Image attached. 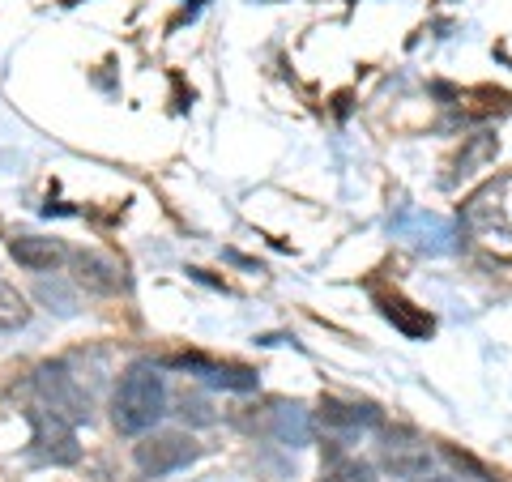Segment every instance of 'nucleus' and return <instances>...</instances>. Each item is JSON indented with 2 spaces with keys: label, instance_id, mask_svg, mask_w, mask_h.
Returning <instances> with one entry per match:
<instances>
[{
  "label": "nucleus",
  "instance_id": "nucleus-2",
  "mask_svg": "<svg viewBox=\"0 0 512 482\" xmlns=\"http://www.w3.org/2000/svg\"><path fill=\"white\" fill-rule=\"evenodd\" d=\"M35 393L43 401V410L60 414L64 423H73V427L77 423H90V414H94L90 393L77 384V376L64 363H43L39 367V372H35Z\"/></svg>",
  "mask_w": 512,
  "mask_h": 482
},
{
  "label": "nucleus",
  "instance_id": "nucleus-12",
  "mask_svg": "<svg viewBox=\"0 0 512 482\" xmlns=\"http://www.w3.org/2000/svg\"><path fill=\"white\" fill-rule=\"evenodd\" d=\"M30 320V308H26V295L13 291L9 282H0V333L9 329H22Z\"/></svg>",
  "mask_w": 512,
  "mask_h": 482
},
{
  "label": "nucleus",
  "instance_id": "nucleus-10",
  "mask_svg": "<svg viewBox=\"0 0 512 482\" xmlns=\"http://www.w3.org/2000/svg\"><path fill=\"white\" fill-rule=\"evenodd\" d=\"M269 436H278L282 444H308L312 423L299 406H274L269 410Z\"/></svg>",
  "mask_w": 512,
  "mask_h": 482
},
{
  "label": "nucleus",
  "instance_id": "nucleus-14",
  "mask_svg": "<svg viewBox=\"0 0 512 482\" xmlns=\"http://www.w3.org/2000/svg\"><path fill=\"white\" fill-rule=\"evenodd\" d=\"M175 414H180L184 423H192V427H205V423H214V410H210V401H205L201 393H180L175 397Z\"/></svg>",
  "mask_w": 512,
  "mask_h": 482
},
{
  "label": "nucleus",
  "instance_id": "nucleus-13",
  "mask_svg": "<svg viewBox=\"0 0 512 482\" xmlns=\"http://www.w3.org/2000/svg\"><path fill=\"white\" fill-rule=\"evenodd\" d=\"M320 482H376V470L359 457H338L325 465V474H320Z\"/></svg>",
  "mask_w": 512,
  "mask_h": 482
},
{
  "label": "nucleus",
  "instance_id": "nucleus-3",
  "mask_svg": "<svg viewBox=\"0 0 512 482\" xmlns=\"http://www.w3.org/2000/svg\"><path fill=\"white\" fill-rule=\"evenodd\" d=\"M133 457L141 465V474L150 478H163V474H175L192 465L201 457V444L188 436V431H146L141 444L133 448Z\"/></svg>",
  "mask_w": 512,
  "mask_h": 482
},
{
  "label": "nucleus",
  "instance_id": "nucleus-9",
  "mask_svg": "<svg viewBox=\"0 0 512 482\" xmlns=\"http://www.w3.org/2000/svg\"><path fill=\"white\" fill-rule=\"evenodd\" d=\"M73 282L77 286H86L90 295H111L120 286V269L111 265V261H103L99 252H77L73 256Z\"/></svg>",
  "mask_w": 512,
  "mask_h": 482
},
{
  "label": "nucleus",
  "instance_id": "nucleus-15",
  "mask_svg": "<svg viewBox=\"0 0 512 482\" xmlns=\"http://www.w3.org/2000/svg\"><path fill=\"white\" fill-rule=\"evenodd\" d=\"M39 299H43V303H56V312H60V316H69V312L77 308V295H73L60 278H52V282L43 278V282H39Z\"/></svg>",
  "mask_w": 512,
  "mask_h": 482
},
{
  "label": "nucleus",
  "instance_id": "nucleus-8",
  "mask_svg": "<svg viewBox=\"0 0 512 482\" xmlns=\"http://www.w3.org/2000/svg\"><path fill=\"white\" fill-rule=\"evenodd\" d=\"M316 423L320 427H329V431H342V436H355V431H367V427H380V410L376 406H359V401H320V410H316Z\"/></svg>",
  "mask_w": 512,
  "mask_h": 482
},
{
  "label": "nucleus",
  "instance_id": "nucleus-7",
  "mask_svg": "<svg viewBox=\"0 0 512 482\" xmlns=\"http://www.w3.org/2000/svg\"><path fill=\"white\" fill-rule=\"evenodd\" d=\"M9 256L30 273H56L64 261H69V248L60 239H47V235H18L9 244Z\"/></svg>",
  "mask_w": 512,
  "mask_h": 482
},
{
  "label": "nucleus",
  "instance_id": "nucleus-6",
  "mask_svg": "<svg viewBox=\"0 0 512 482\" xmlns=\"http://www.w3.org/2000/svg\"><path fill=\"white\" fill-rule=\"evenodd\" d=\"M167 363L180 367V372L201 376L205 384H214V389H227V393H252V389H256V372H252V367L210 363V359H201V355H175V359H167Z\"/></svg>",
  "mask_w": 512,
  "mask_h": 482
},
{
  "label": "nucleus",
  "instance_id": "nucleus-1",
  "mask_svg": "<svg viewBox=\"0 0 512 482\" xmlns=\"http://www.w3.org/2000/svg\"><path fill=\"white\" fill-rule=\"evenodd\" d=\"M167 406H171V397H167V384L158 376V367L137 363L120 376L116 393H111V423L124 436H146L167 414Z\"/></svg>",
  "mask_w": 512,
  "mask_h": 482
},
{
  "label": "nucleus",
  "instance_id": "nucleus-4",
  "mask_svg": "<svg viewBox=\"0 0 512 482\" xmlns=\"http://www.w3.org/2000/svg\"><path fill=\"white\" fill-rule=\"evenodd\" d=\"M30 419V453H35V461L43 465H77V457H82V444H77V431L73 423H64L60 414L52 410H26Z\"/></svg>",
  "mask_w": 512,
  "mask_h": 482
},
{
  "label": "nucleus",
  "instance_id": "nucleus-11",
  "mask_svg": "<svg viewBox=\"0 0 512 482\" xmlns=\"http://www.w3.org/2000/svg\"><path fill=\"white\" fill-rule=\"evenodd\" d=\"M384 316L393 320L402 333H410V337H427L431 333V316H423V312H414L406 299H384Z\"/></svg>",
  "mask_w": 512,
  "mask_h": 482
},
{
  "label": "nucleus",
  "instance_id": "nucleus-17",
  "mask_svg": "<svg viewBox=\"0 0 512 482\" xmlns=\"http://www.w3.org/2000/svg\"><path fill=\"white\" fill-rule=\"evenodd\" d=\"M414 482H453V478H427V474H423V478H414Z\"/></svg>",
  "mask_w": 512,
  "mask_h": 482
},
{
  "label": "nucleus",
  "instance_id": "nucleus-5",
  "mask_svg": "<svg viewBox=\"0 0 512 482\" xmlns=\"http://www.w3.org/2000/svg\"><path fill=\"white\" fill-rule=\"evenodd\" d=\"M380 470L393 478H423V474H431V453H427V444L414 440V431H402V427L384 431Z\"/></svg>",
  "mask_w": 512,
  "mask_h": 482
},
{
  "label": "nucleus",
  "instance_id": "nucleus-16",
  "mask_svg": "<svg viewBox=\"0 0 512 482\" xmlns=\"http://www.w3.org/2000/svg\"><path fill=\"white\" fill-rule=\"evenodd\" d=\"M444 457H448V465H457V470H466V474H470V478H478V482H495V474L487 470L483 461L470 457V453H461V448H453V444L444 448Z\"/></svg>",
  "mask_w": 512,
  "mask_h": 482
}]
</instances>
